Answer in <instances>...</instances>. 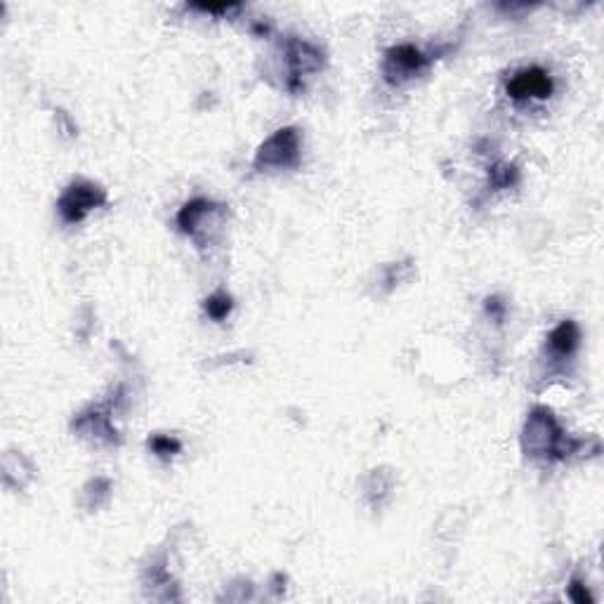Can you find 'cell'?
Here are the masks:
<instances>
[{"mask_svg":"<svg viewBox=\"0 0 604 604\" xmlns=\"http://www.w3.org/2000/svg\"><path fill=\"white\" fill-rule=\"evenodd\" d=\"M550 90H553V83H550L548 74L540 71V69H529V71H520L513 81L508 83V92L515 99H524V97H548Z\"/></svg>","mask_w":604,"mask_h":604,"instance_id":"1","label":"cell"},{"mask_svg":"<svg viewBox=\"0 0 604 604\" xmlns=\"http://www.w3.org/2000/svg\"><path fill=\"white\" fill-rule=\"evenodd\" d=\"M104 196L97 187H71L66 191V196L61 198V215L66 220H81L85 211H90L92 206L99 203Z\"/></svg>","mask_w":604,"mask_h":604,"instance_id":"2","label":"cell"},{"mask_svg":"<svg viewBox=\"0 0 604 604\" xmlns=\"http://www.w3.org/2000/svg\"><path fill=\"white\" fill-rule=\"evenodd\" d=\"M394 64V71L397 74H413L418 71L423 64H425V59L421 57V52L413 50V48H397V50H392L390 52V66Z\"/></svg>","mask_w":604,"mask_h":604,"instance_id":"3","label":"cell"},{"mask_svg":"<svg viewBox=\"0 0 604 604\" xmlns=\"http://www.w3.org/2000/svg\"><path fill=\"white\" fill-rule=\"evenodd\" d=\"M576 343H578V331H576V326L571 321L562 323V326L557 328L553 336H550V345H553L555 350L562 352V354L574 350Z\"/></svg>","mask_w":604,"mask_h":604,"instance_id":"4","label":"cell"},{"mask_svg":"<svg viewBox=\"0 0 604 604\" xmlns=\"http://www.w3.org/2000/svg\"><path fill=\"white\" fill-rule=\"evenodd\" d=\"M206 307H208V314H211V316H215V319H222V316L229 312L231 300L227 296H215V298L208 300Z\"/></svg>","mask_w":604,"mask_h":604,"instance_id":"5","label":"cell"},{"mask_svg":"<svg viewBox=\"0 0 604 604\" xmlns=\"http://www.w3.org/2000/svg\"><path fill=\"white\" fill-rule=\"evenodd\" d=\"M153 448H156L158 453H168V451H177L180 444H177V441L163 439V437H156V439H153Z\"/></svg>","mask_w":604,"mask_h":604,"instance_id":"6","label":"cell"},{"mask_svg":"<svg viewBox=\"0 0 604 604\" xmlns=\"http://www.w3.org/2000/svg\"><path fill=\"white\" fill-rule=\"evenodd\" d=\"M571 595H574V600H576V602H590V595L580 590V588H578V583H576L574 588H571Z\"/></svg>","mask_w":604,"mask_h":604,"instance_id":"7","label":"cell"}]
</instances>
